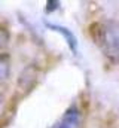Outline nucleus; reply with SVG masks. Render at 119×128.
Segmentation results:
<instances>
[{"mask_svg": "<svg viewBox=\"0 0 119 128\" xmlns=\"http://www.w3.org/2000/svg\"><path fill=\"white\" fill-rule=\"evenodd\" d=\"M91 36L100 51L119 63V22L118 21H98L91 26Z\"/></svg>", "mask_w": 119, "mask_h": 128, "instance_id": "1", "label": "nucleus"}, {"mask_svg": "<svg viewBox=\"0 0 119 128\" xmlns=\"http://www.w3.org/2000/svg\"><path fill=\"white\" fill-rule=\"evenodd\" d=\"M80 121H82L80 110L76 106H70L61 116V119H58L51 128H79Z\"/></svg>", "mask_w": 119, "mask_h": 128, "instance_id": "2", "label": "nucleus"}, {"mask_svg": "<svg viewBox=\"0 0 119 128\" xmlns=\"http://www.w3.org/2000/svg\"><path fill=\"white\" fill-rule=\"evenodd\" d=\"M46 27H49L51 30H54V32H57V33H61V34L64 36V39L67 40L68 48H70L74 54H78V39L74 37V34L72 33V30H68V28L62 27V26L52 24V22H46Z\"/></svg>", "mask_w": 119, "mask_h": 128, "instance_id": "3", "label": "nucleus"}, {"mask_svg": "<svg viewBox=\"0 0 119 128\" xmlns=\"http://www.w3.org/2000/svg\"><path fill=\"white\" fill-rule=\"evenodd\" d=\"M10 74V57L6 52H0V82L6 80Z\"/></svg>", "mask_w": 119, "mask_h": 128, "instance_id": "4", "label": "nucleus"}, {"mask_svg": "<svg viewBox=\"0 0 119 128\" xmlns=\"http://www.w3.org/2000/svg\"><path fill=\"white\" fill-rule=\"evenodd\" d=\"M9 39H10L9 32H8L3 26H0V48L6 46V45H8V42H9Z\"/></svg>", "mask_w": 119, "mask_h": 128, "instance_id": "5", "label": "nucleus"}]
</instances>
